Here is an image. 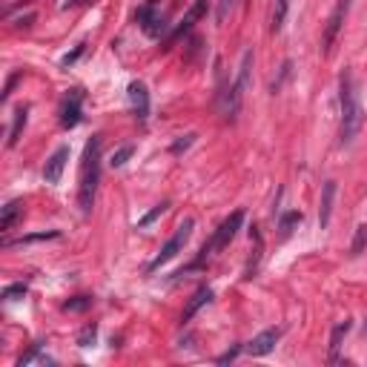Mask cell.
<instances>
[{"label": "cell", "mask_w": 367, "mask_h": 367, "mask_svg": "<svg viewBox=\"0 0 367 367\" xmlns=\"http://www.w3.org/2000/svg\"><path fill=\"white\" fill-rule=\"evenodd\" d=\"M26 296V284H9L6 290H3V298L6 301H18V298H23Z\"/></svg>", "instance_id": "cell-23"}, {"label": "cell", "mask_w": 367, "mask_h": 367, "mask_svg": "<svg viewBox=\"0 0 367 367\" xmlns=\"http://www.w3.org/2000/svg\"><path fill=\"white\" fill-rule=\"evenodd\" d=\"M81 55H84V43H81V46H75V52H72V55H67V58H63L60 63H63V67H69V63H75V60L81 58Z\"/></svg>", "instance_id": "cell-28"}, {"label": "cell", "mask_w": 367, "mask_h": 367, "mask_svg": "<svg viewBox=\"0 0 367 367\" xmlns=\"http://www.w3.org/2000/svg\"><path fill=\"white\" fill-rule=\"evenodd\" d=\"M281 339V330H264V333H259L250 344H247V353L250 356H267L270 350L276 347V342Z\"/></svg>", "instance_id": "cell-10"}, {"label": "cell", "mask_w": 367, "mask_h": 367, "mask_svg": "<svg viewBox=\"0 0 367 367\" xmlns=\"http://www.w3.org/2000/svg\"><path fill=\"white\" fill-rule=\"evenodd\" d=\"M230 6H233V0H221V3H218V14H215V18H218V23L227 18V9H230Z\"/></svg>", "instance_id": "cell-29"}, {"label": "cell", "mask_w": 367, "mask_h": 367, "mask_svg": "<svg viewBox=\"0 0 367 367\" xmlns=\"http://www.w3.org/2000/svg\"><path fill=\"white\" fill-rule=\"evenodd\" d=\"M60 233L58 230H49V233H35V235H26L21 241H9V244H32V241H46V238H58Z\"/></svg>", "instance_id": "cell-22"}, {"label": "cell", "mask_w": 367, "mask_h": 367, "mask_svg": "<svg viewBox=\"0 0 367 367\" xmlns=\"http://www.w3.org/2000/svg\"><path fill=\"white\" fill-rule=\"evenodd\" d=\"M364 244H367V224H359L356 227V238H353V247H350V255H362Z\"/></svg>", "instance_id": "cell-19"}, {"label": "cell", "mask_w": 367, "mask_h": 367, "mask_svg": "<svg viewBox=\"0 0 367 367\" xmlns=\"http://www.w3.org/2000/svg\"><path fill=\"white\" fill-rule=\"evenodd\" d=\"M67 161H69V147H58V150L49 155V161H46V167H43V181L55 187V184L60 181L63 169H67Z\"/></svg>", "instance_id": "cell-8"}, {"label": "cell", "mask_w": 367, "mask_h": 367, "mask_svg": "<svg viewBox=\"0 0 367 367\" xmlns=\"http://www.w3.org/2000/svg\"><path fill=\"white\" fill-rule=\"evenodd\" d=\"M26 118H29V106H18L12 115V130H9V147H14V143L21 141V132L26 126Z\"/></svg>", "instance_id": "cell-14"}, {"label": "cell", "mask_w": 367, "mask_h": 367, "mask_svg": "<svg viewBox=\"0 0 367 367\" xmlns=\"http://www.w3.org/2000/svg\"><path fill=\"white\" fill-rule=\"evenodd\" d=\"M98 181H101V135H92V141L84 150V161H81V187H78V206L81 213L89 215L95 206V193H98Z\"/></svg>", "instance_id": "cell-2"}, {"label": "cell", "mask_w": 367, "mask_h": 367, "mask_svg": "<svg viewBox=\"0 0 367 367\" xmlns=\"http://www.w3.org/2000/svg\"><path fill=\"white\" fill-rule=\"evenodd\" d=\"M40 356V344H32V350H29V353H23L21 359H18V367H26L29 362H35Z\"/></svg>", "instance_id": "cell-26"}, {"label": "cell", "mask_w": 367, "mask_h": 367, "mask_svg": "<svg viewBox=\"0 0 367 367\" xmlns=\"http://www.w3.org/2000/svg\"><path fill=\"white\" fill-rule=\"evenodd\" d=\"M210 301H213V290H210V287H201V290H198L193 298H189V305L184 307V313H181V324H187L189 318H193L204 305H210Z\"/></svg>", "instance_id": "cell-12"}, {"label": "cell", "mask_w": 367, "mask_h": 367, "mask_svg": "<svg viewBox=\"0 0 367 367\" xmlns=\"http://www.w3.org/2000/svg\"><path fill=\"white\" fill-rule=\"evenodd\" d=\"M135 21L141 23V29L147 32L150 38H161L167 32V21L161 14V6H158V0H147L138 12H135Z\"/></svg>", "instance_id": "cell-5"}, {"label": "cell", "mask_w": 367, "mask_h": 367, "mask_svg": "<svg viewBox=\"0 0 367 367\" xmlns=\"http://www.w3.org/2000/svg\"><path fill=\"white\" fill-rule=\"evenodd\" d=\"M164 210H167V204H158L152 213H147V215H143V218L138 221V227H150V224H152V221H155L158 215H164Z\"/></svg>", "instance_id": "cell-24"}, {"label": "cell", "mask_w": 367, "mask_h": 367, "mask_svg": "<svg viewBox=\"0 0 367 367\" xmlns=\"http://www.w3.org/2000/svg\"><path fill=\"white\" fill-rule=\"evenodd\" d=\"M84 118V92L81 89H69L67 98L60 104V126L63 130H75Z\"/></svg>", "instance_id": "cell-6"}, {"label": "cell", "mask_w": 367, "mask_h": 367, "mask_svg": "<svg viewBox=\"0 0 367 367\" xmlns=\"http://www.w3.org/2000/svg\"><path fill=\"white\" fill-rule=\"evenodd\" d=\"M89 305H92V298H89V296H78V298L67 301V305H63V310H69V313H78V310H86Z\"/></svg>", "instance_id": "cell-21"}, {"label": "cell", "mask_w": 367, "mask_h": 367, "mask_svg": "<svg viewBox=\"0 0 367 367\" xmlns=\"http://www.w3.org/2000/svg\"><path fill=\"white\" fill-rule=\"evenodd\" d=\"M193 141H196V135H193V132H189V135H184L181 141H175V143H172V152H175V155H181L184 150H189V147H193Z\"/></svg>", "instance_id": "cell-25"}, {"label": "cell", "mask_w": 367, "mask_h": 367, "mask_svg": "<svg viewBox=\"0 0 367 367\" xmlns=\"http://www.w3.org/2000/svg\"><path fill=\"white\" fill-rule=\"evenodd\" d=\"M135 155V147H132V143H126V147H121V150H115L113 155H109V167H123L126 161H130V158Z\"/></svg>", "instance_id": "cell-17"}, {"label": "cell", "mask_w": 367, "mask_h": 367, "mask_svg": "<svg viewBox=\"0 0 367 367\" xmlns=\"http://www.w3.org/2000/svg\"><path fill=\"white\" fill-rule=\"evenodd\" d=\"M92 342H95V327L89 324V327L81 333V336H78V344H81V347H89Z\"/></svg>", "instance_id": "cell-27"}, {"label": "cell", "mask_w": 367, "mask_h": 367, "mask_svg": "<svg viewBox=\"0 0 367 367\" xmlns=\"http://www.w3.org/2000/svg\"><path fill=\"white\" fill-rule=\"evenodd\" d=\"M339 106H342V130L339 138L344 147L356 141V135L362 132V123H364V106L359 98V86H356V78L350 69L342 72L339 78Z\"/></svg>", "instance_id": "cell-1"}, {"label": "cell", "mask_w": 367, "mask_h": 367, "mask_svg": "<svg viewBox=\"0 0 367 367\" xmlns=\"http://www.w3.org/2000/svg\"><path fill=\"white\" fill-rule=\"evenodd\" d=\"M333 198H336V181H324L322 187V206H318V227L327 230L333 215Z\"/></svg>", "instance_id": "cell-11"}, {"label": "cell", "mask_w": 367, "mask_h": 367, "mask_svg": "<svg viewBox=\"0 0 367 367\" xmlns=\"http://www.w3.org/2000/svg\"><path fill=\"white\" fill-rule=\"evenodd\" d=\"M241 224H244V213H241V210H235L230 218H224V221H221V227L215 230V235L210 238V241H206V244L201 247V255H198V259H196L193 264H189V270L201 267L204 261H210L218 250H224V247L233 241V238H235V233L241 230Z\"/></svg>", "instance_id": "cell-3"}, {"label": "cell", "mask_w": 367, "mask_h": 367, "mask_svg": "<svg viewBox=\"0 0 367 367\" xmlns=\"http://www.w3.org/2000/svg\"><path fill=\"white\" fill-rule=\"evenodd\" d=\"M347 330H350V322H342V324H336V330H333V336H330V362L339 359V347H342V339H344Z\"/></svg>", "instance_id": "cell-15"}, {"label": "cell", "mask_w": 367, "mask_h": 367, "mask_svg": "<svg viewBox=\"0 0 367 367\" xmlns=\"http://www.w3.org/2000/svg\"><path fill=\"white\" fill-rule=\"evenodd\" d=\"M347 9H350V0H339L336 9H333V14H330V21H327V26H324V38H322V52H324V55H330L333 43H336V38H339L342 23H344V18H347Z\"/></svg>", "instance_id": "cell-7"}, {"label": "cell", "mask_w": 367, "mask_h": 367, "mask_svg": "<svg viewBox=\"0 0 367 367\" xmlns=\"http://www.w3.org/2000/svg\"><path fill=\"white\" fill-rule=\"evenodd\" d=\"M193 230H196V221H193V218H184L181 224H178V230H175V235L161 247V252H158L155 259L147 264V273H155V270H161L164 264H169L175 255H178V252L187 247L189 238H193Z\"/></svg>", "instance_id": "cell-4"}, {"label": "cell", "mask_w": 367, "mask_h": 367, "mask_svg": "<svg viewBox=\"0 0 367 367\" xmlns=\"http://www.w3.org/2000/svg\"><path fill=\"white\" fill-rule=\"evenodd\" d=\"M201 12H204V0H198V3H196L193 9H189V14H187V18L181 21V26H178V32H175V35H181V32H187L189 26H193V21L198 18V14H201Z\"/></svg>", "instance_id": "cell-20"}, {"label": "cell", "mask_w": 367, "mask_h": 367, "mask_svg": "<svg viewBox=\"0 0 367 367\" xmlns=\"http://www.w3.org/2000/svg\"><path fill=\"white\" fill-rule=\"evenodd\" d=\"M238 353H241V347H233V350H227L224 356H218V364H227V362H233Z\"/></svg>", "instance_id": "cell-30"}, {"label": "cell", "mask_w": 367, "mask_h": 367, "mask_svg": "<svg viewBox=\"0 0 367 367\" xmlns=\"http://www.w3.org/2000/svg\"><path fill=\"white\" fill-rule=\"evenodd\" d=\"M130 104L135 109V118L138 121H147L150 118V92L141 81H132L130 84Z\"/></svg>", "instance_id": "cell-9"}, {"label": "cell", "mask_w": 367, "mask_h": 367, "mask_svg": "<svg viewBox=\"0 0 367 367\" xmlns=\"http://www.w3.org/2000/svg\"><path fill=\"white\" fill-rule=\"evenodd\" d=\"M287 12H290V0H276V12H273V32H281Z\"/></svg>", "instance_id": "cell-18"}, {"label": "cell", "mask_w": 367, "mask_h": 367, "mask_svg": "<svg viewBox=\"0 0 367 367\" xmlns=\"http://www.w3.org/2000/svg\"><path fill=\"white\" fill-rule=\"evenodd\" d=\"M23 215V201H9L3 206V215H0V230L9 233L14 224H18V218Z\"/></svg>", "instance_id": "cell-13"}, {"label": "cell", "mask_w": 367, "mask_h": 367, "mask_svg": "<svg viewBox=\"0 0 367 367\" xmlns=\"http://www.w3.org/2000/svg\"><path fill=\"white\" fill-rule=\"evenodd\" d=\"M301 218H305V215H301L298 210H290V213H284L281 215V221H279V230H281V235L287 238V235H290L298 224H301Z\"/></svg>", "instance_id": "cell-16"}]
</instances>
